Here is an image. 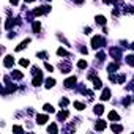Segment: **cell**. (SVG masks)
Listing matches in <instances>:
<instances>
[{"label": "cell", "mask_w": 134, "mask_h": 134, "mask_svg": "<svg viewBox=\"0 0 134 134\" xmlns=\"http://www.w3.org/2000/svg\"><path fill=\"white\" fill-rule=\"evenodd\" d=\"M47 131H49V133H57V126H55V125H50V126L47 128Z\"/></svg>", "instance_id": "obj_24"}, {"label": "cell", "mask_w": 134, "mask_h": 134, "mask_svg": "<svg viewBox=\"0 0 134 134\" xmlns=\"http://www.w3.org/2000/svg\"><path fill=\"white\" fill-rule=\"evenodd\" d=\"M96 22L104 25V24H106V17H104V16H96Z\"/></svg>", "instance_id": "obj_11"}, {"label": "cell", "mask_w": 134, "mask_h": 134, "mask_svg": "<svg viewBox=\"0 0 134 134\" xmlns=\"http://www.w3.org/2000/svg\"><path fill=\"white\" fill-rule=\"evenodd\" d=\"M74 107H76L77 111H84V109H85L84 104H82V103H77V101H74Z\"/></svg>", "instance_id": "obj_13"}, {"label": "cell", "mask_w": 134, "mask_h": 134, "mask_svg": "<svg viewBox=\"0 0 134 134\" xmlns=\"http://www.w3.org/2000/svg\"><path fill=\"white\" fill-rule=\"evenodd\" d=\"M103 112H104L103 104H98V106H95V114H96V115H101Z\"/></svg>", "instance_id": "obj_7"}, {"label": "cell", "mask_w": 134, "mask_h": 134, "mask_svg": "<svg viewBox=\"0 0 134 134\" xmlns=\"http://www.w3.org/2000/svg\"><path fill=\"white\" fill-rule=\"evenodd\" d=\"M95 88H101V80L95 77Z\"/></svg>", "instance_id": "obj_25"}, {"label": "cell", "mask_w": 134, "mask_h": 134, "mask_svg": "<svg viewBox=\"0 0 134 134\" xmlns=\"http://www.w3.org/2000/svg\"><path fill=\"white\" fill-rule=\"evenodd\" d=\"M41 80H43V76H41V71H39L38 76H35V77H33V85H35V87L41 85Z\"/></svg>", "instance_id": "obj_4"}, {"label": "cell", "mask_w": 134, "mask_h": 134, "mask_svg": "<svg viewBox=\"0 0 134 134\" xmlns=\"http://www.w3.org/2000/svg\"><path fill=\"white\" fill-rule=\"evenodd\" d=\"M19 63L22 66H28V60H25V58H22V60H19Z\"/></svg>", "instance_id": "obj_26"}, {"label": "cell", "mask_w": 134, "mask_h": 134, "mask_svg": "<svg viewBox=\"0 0 134 134\" xmlns=\"http://www.w3.org/2000/svg\"><path fill=\"white\" fill-rule=\"evenodd\" d=\"M74 84H76V77H69V79L65 80V87H68V88H71Z\"/></svg>", "instance_id": "obj_5"}, {"label": "cell", "mask_w": 134, "mask_h": 134, "mask_svg": "<svg viewBox=\"0 0 134 134\" xmlns=\"http://www.w3.org/2000/svg\"><path fill=\"white\" fill-rule=\"evenodd\" d=\"M44 66H46V69H47V71H54V66H52V65H49V63H46Z\"/></svg>", "instance_id": "obj_29"}, {"label": "cell", "mask_w": 134, "mask_h": 134, "mask_svg": "<svg viewBox=\"0 0 134 134\" xmlns=\"http://www.w3.org/2000/svg\"><path fill=\"white\" fill-rule=\"evenodd\" d=\"M126 61L129 63V65L134 66V55H129V57H126Z\"/></svg>", "instance_id": "obj_23"}, {"label": "cell", "mask_w": 134, "mask_h": 134, "mask_svg": "<svg viewBox=\"0 0 134 134\" xmlns=\"http://www.w3.org/2000/svg\"><path fill=\"white\" fill-rule=\"evenodd\" d=\"M17 2H19V0H11V3H13V5H17Z\"/></svg>", "instance_id": "obj_30"}, {"label": "cell", "mask_w": 134, "mask_h": 134, "mask_svg": "<svg viewBox=\"0 0 134 134\" xmlns=\"http://www.w3.org/2000/svg\"><path fill=\"white\" fill-rule=\"evenodd\" d=\"M77 66H79L80 69H84V68H87V61H85V60H80L79 63H77Z\"/></svg>", "instance_id": "obj_19"}, {"label": "cell", "mask_w": 134, "mask_h": 134, "mask_svg": "<svg viewBox=\"0 0 134 134\" xmlns=\"http://www.w3.org/2000/svg\"><path fill=\"white\" fill-rule=\"evenodd\" d=\"M104 44V39L101 38V36H95V38L92 39V47L93 49H98L100 46H103Z\"/></svg>", "instance_id": "obj_1"}, {"label": "cell", "mask_w": 134, "mask_h": 134, "mask_svg": "<svg viewBox=\"0 0 134 134\" xmlns=\"http://www.w3.org/2000/svg\"><path fill=\"white\" fill-rule=\"evenodd\" d=\"M33 30H35V32L39 30V22H33Z\"/></svg>", "instance_id": "obj_27"}, {"label": "cell", "mask_w": 134, "mask_h": 134, "mask_svg": "<svg viewBox=\"0 0 134 134\" xmlns=\"http://www.w3.org/2000/svg\"><path fill=\"white\" fill-rule=\"evenodd\" d=\"M49 10H50V6L44 5V6H39V8H36V10L33 11V14H35V16H41V14H44V13H49Z\"/></svg>", "instance_id": "obj_2"}, {"label": "cell", "mask_w": 134, "mask_h": 134, "mask_svg": "<svg viewBox=\"0 0 134 134\" xmlns=\"http://www.w3.org/2000/svg\"><path fill=\"white\" fill-rule=\"evenodd\" d=\"M28 43H30V39H25V41H22V43H21V44H19V46L16 47V50H22L24 47H25L27 44H28Z\"/></svg>", "instance_id": "obj_9"}, {"label": "cell", "mask_w": 134, "mask_h": 134, "mask_svg": "<svg viewBox=\"0 0 134 134\" xmlns=\"http://www.w3.org/2000/svg\"><path fill=\"white\" fill-rule=\"evenodd\" d=\"M44 111H46V112H50V114H54V112H55V111H54V107L50 106V104H44Z\"/></svg>", "instance_id": "obj_17"}, {"label": "cell", "mask_w": 134, "mask_h": 134, "mask_svg": "<svg viewBox=\"0 0 134 134\" xmlns=\"http://www.w3.org/2000/svg\"><path fill=\"white\" fill-rule=\"evenodd\" d=\"M57 54H58V55H65V57H68V52H66L65 49H61V47L57 50Z\"/></svg>", "instance_id": "obj_20"}, {"label": "cell", "mask_w": 134, "mask_h": 134, "mask_svg": "<svg viewBox=\"0 0 134 134\" xmlns=\"http://www.w3.org/2000/svg\"><path fill=\"white\" fill-rule=\"evenodd\" d=\"M104 128H106V123L103 122V120H100V122L96 123V129L100 131V129H104Z\"/></svg>", "instance_id": "obj_12"}, {"label": "cell", "mask_w": 134, "mask_h": 134, "mask_svg": "<svg viewBox=\"0 0 134 134\" xmlns=\"http://www.w3.org/2000/svg\"><path fill=\"white\" fill-rule=\"evenodd\" d=\"M25 2H28V3H30V2H35V0H25Z\"/></svg>", "instance_id": "obj_32"}, {"label": "cell", "mask_w": 134, "mask_h": 134, "mask_svg": "<svg viewBox=\"0 0 134 134\" xmlns=\"http://www.w3.org/2000/svg\"><path fill=\"white\" fill-rule=\"evenodd\" d=\"M13 63H14V60H13L11 55H6L5 57V61H3V65L6 66V68H10V66H13Z\"/></svg>", "instance_id": "obj_3"}, {"label": "cell", "mask_w": 134, "mask_h": 134, "mask_svg": "<svg viewBox=\"0 0 134 134\" xmlns=\"http://www.w3.org/2000/svg\"><path fill=\"white\" fill-rule=\"evenodd\" d=\"M111 2H114V0H104V3H111Z\"/></svg>", "instance_id": "obj_31"}, {"label": "cell", "mask_w": 134, "mask_h": 134, "mask_svg": "<svg viewBox=\"0 0 134 134\" xmlns=\"http://www.w3.org/2000/svg\"><path fill=\"white\" fill-rule=\"evenodd\" d=\"M115 69H118V63H111V65H109V71H115Z\"/></svg>", "instance_id": "obj_18"}, {"label": "cell", "mask_w": 134, "mask_h": 134, "mask_svg": "<svg viewBox=\"0 0 134 134\" xmlns=\"http://www.w3.org/2000/svg\"><path fill=\"white\" fill-rule=\"evenodd\" d=\"M54 85H55V79H46V88H52Z\"/></svg>", "instance_id": "obj_8"}, {"label": "cell", "mask_w": 134, "mask_h": 134, "mask_svg": "<svg viewBox=\"0 0 134 134\" xmlns=\"http://www.w3.org/2000/svg\"><path fill=\"white\" fill-rule=\"evenodd\" d=\"M36 122H38L39 125H44V123L47 122V115H36Z\"/></svg>", "instance_id": "obj_6"}, {"label": "cell", "mask_w": 134, "mask_h": 134, "mask_svg": "<svg viewBox=\"0 0 134 134\" xmlns=\"http://www.w3.org/2000/svg\"><path fill=\"white\" fill-rule=\"evenodd\" d=\"M68 111H61L60 112V114H58V118H60V120H63V118H66V117H68Z\"/></svg>", "instance_id": "obj_16"}, {"label": "cell", "mask_w": 134, "mask_h": 134, "mask_svg": "<svg viewBox=\"0 0 134 134\" xmlns=\"http://www.w3.org/2000/svg\"><path fill=\"white\" fill-rule=\"evenodd\" d=\"M11 77H13V79H21V77H22V73H19V71H13Z\"/></svg>", "instance_id": "obj_14"}, {"label": "cell", "mask_w": 134, "mask_h": 134, "mask_svg": "<svg viewBox=\"0 0 134 134\" xmlns=\"http://www.w3.org/2000/svg\"><path fill=\"white\" fill-rule=\"evenodd\" d=\"M120 117H118V114H117V112H109V120H118Z\"/></svg>", "instance_id": "obj_10"}, {"label": "cell", "mask_w": 134, "mask_h": 134, "mask_svg": "<svg viewBox=\"0 0 134 134\" xmlns=\"http://www.w3.org/2000/svg\"><path fill=\"white\" fill-rule=\"evenodd\" d=\"M122 129H123V128L120 126V125H112V131H117V133H120Z\"/></svg>", "instance_id": "obj_21"}, {"label": "cell", "mask_w": 134, "mask_h": 134, "mask_svg": "<svg viewBox=\"0 0 134 134\" xmlns=\"http://www.w3.org/2000/svg\"><path fill=\"white\" fill-rule=\"evenodd\" d=\"M68 103H69V101L66 100V98H63V100H60V106H61V107H66V106H68Z\"/></svg>", "instance_id": "obj_22"}, {"label": "cell", "mask_w": 134, "mask_h": 134, "mask_svg": "<svg viewBox=\"0 0 134 134\" xmlns=\"http://www.w3.org/2000/svg\"><path fill=\"white\" fill-rule=\"evenodd\" d=\"M131 47H133V49H134V43H133V46H131Z\"/></svg>", "instance_id": "obj_33"}, {"label": "cell", "mask_w": 134, "mask_h": 134, "mask_svg": "<svg viewBox=\"0 0 134 134\" xmlns=\"http://www.w3.org/2000/svg\"><path fill=\"white\" fill-rule=\"evenodd\" d=\"M13 131H16V133H22V128L21 126H13Z\"/></svg>", "instance_id": "obj_28"}, {"label": "cell", "mask_w": 134, "mask_h": 134, "mask_svg": "<svg viewBox=\"0 0 134 134\" xmlns=\"http://www.w3.org/2000/svg\"><path fill=\"white\" fill-rule=\"evenodd\" d=\"M101 98H103V100H109V98H111V92L106 88V90L103 92V96H101Z\"/></svg>", "instance_id": "obj_15"}]
</instances>
